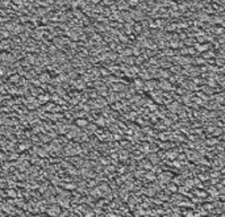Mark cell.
Listing matches in <instances>:
<instances>
[{
  "mask_svg": "<svg viewBox=\"0 0 225 217\" xmlns=\"http://www.w3.org/2000/svg\"><path fill=\"white\" fill-rule=\"evenodd\" d=\"M97 188L100 189V192H101L103 195L104 193H108L109 191H111V188H109V184L105 183V182H103V183H99V186H96Z\"/></svg>",
  "mask_w": 225,
  "mask_h": 217,
  "instance_id": "5b68a950",
  "label": "cell"
},
{
  "mask_svg": "<svg viewBox=\"0 0 225 217\" xmlns=\"http://www.w3.org/2000/svg\"><path fill=\"white\" fill-rule=\"evenodd\" d=\"M34 151H36V155H37L38 158H46V157H48V154H49V153L46 151L45 147H36Z\"/></svg>",
  "mask_w": 225,
  "mask_h": 217,
  "instance_id": "277c9868",
  "label": "cell"
},
{
  "mask_svg": "<svg viewBox=\"0 0 225 217\" xmlns=\"http://www.w3.org/2000/svg\"><path fill=\"white\" fill-rule=\"evenodd\" d=\"M88 120L84 117H78L77 120H75V126L77 128H86L87 125H88Z\"/></svg>",
  "mask_w": 225,
  "mask_h": 217,
  "instance_id": "3957f363",
  "label": "cell"
},
{
  "mask_svg": "<svg viewBox=\"0 0 225 217\" xmlns=\"http://www.w3.org/2000/svg\"><path fill=\"white\" fill-rule=\"evenodd\" d=\"M46 213H48L50 217L59 216L61 214V207L58 205V204H53V205H50L49 208H46Z\"/></svg>",
  "mask_w": 225,
  "mask_h": 217,
  "instance_id": "7a4b0ae2",
  "label": "cell"
},
{
  "mask_svg": "<svg viewBox=\"0 0 225 217\" xmlns=\"http://www.w3.org/2000/svg\"><path fill=\"white\" fill-rule=\"evenodd\" d=\"M159 161V158H158V155L155 154V153H153V154L150 155V163L153 164V163H157V162Z\"/></svg>",
  "mask_w": 225,
  "mask_h": 217,
  "instance_id": "ffe728a7",
  "label": "cell"
},
{
  "mask_svg": "<svg viewBox=\"0 0 225 217\" xmlns=\"http://www.w3.org/2000/svg\"><path fill=\"white\" fill-rule=\"evenodd\" d=\"M134 87H136V90H144L145 88V83L141 79H136L134 80Z\"/></svg>",
  "mask_w": 225,
  "mask_h": 217,
  "instance_id": "7c38bea8",
  "label": "cell"
},
{
  "mask_svg": "<svg viewBox=\"0 0 225 217\" xmlns=\"http://www.w3.org/2000/svg\"><path fill=\"white\" fill-rule=\"evenodd\" d=\"M86 128H87V130H90L88 133H95V130L97 129V126H96V125L94 124V122H92V124H88V125H87V126H86ZM88 133H87V134H88Z\"/></svg>",
  "mask_w": 225,
  "mask_h": 217,
  "instance_id": "d6986e66",
  "label": "cell"
},
{
  "mask_svg": "<svg viewBox=\"0 0 225 217\" xmlns=\"http://www.w3.org/2000/svg\"><path fill=\"white\" fill-rule=\"evenodd\" d=\"M65 151V154L67 157H72V155H78L82 153V147L80 145H78L77 142H68L67 145L65 146V149H62Z\"/></svg>",
  "mask_w": 225,
  "mask_h": 217,
  "instance_id": "6da1fadb",
  "label": "cell"
},
{
  "mask_svg": "<svg viewBox=\"0 0 225 217\" xmlns=\"http://www.w3.org/2000/svg\"><path fill=\"white\" fill-rule=\"evenodd\" d=\"M167 108L171 112H178V111H179V103H177V101L170 103V104H167Z\"/></svg>",
  "mask_w": 225,
  "mask_h": 217,
  "instance_id": "8fae6325",
  "label": "cell"
},
{
  "mask_svg": "<svg viewBox=\"0 0 225 217\" xmlns=\"http://www.w3.org/2000/svg\"><path fill=\"white\" fill-rule=\"evenodd\" d=\"M105 121H107V118L104 117V116H99V117L96 118V121H95L94 124L96 125V126H101V128H104V126L107 125V122H105Z\"/></svg>",
  "mask_w": 225,
  "mask_h": 217,
  "instance_id": "52a82bcc",
  "label": "cell"
},
{
  "mask_svg": "<svg viewBox=\"0 0 225 217\" xmlns=\"http://www.w3.org/2000/svg\"><path fill=\"white\" fill-rule=\"evenodd\" d=\"M29 146H30L29 144H23V145H20V150H28Z\"/></svg>",
  "mask_w": 225,
  "mask_h": 217,
  "instance_id": "7402d4cb",
  "label": "cell"
},
{
  "mask_svg": "<svg viewBox=\"0 0 225 217\" xmlns=\"http://www.w3.org/2000/svg\"><path fill=\"white\" fill-rule=\"evenodd\" d=\"M145 178L148 179V180H150V182H154L155 179H157V175H155V172H154V171H148L145 174Z\"/></svg>",
  "mask_w": 225,
  "mask_h": 217,
  "instance_id": "4fadbf2b",
  "label": "cell"
},
{
  "mask_svg": "<svg viewBox=\"0 0 225 217\" xmlns=\"http://www.w3.org/2000/svg\"><path fill=\"white\" fill-rule=\"evenodd\" d=\"M158 88H162L163 91H170V90H172V86L167 80H162V82L158 83Z\"/></svg>",
  "mask_w": 225,
  "mask_h": 217,
  "instance_id": "8992f818",
  "label": "cell"
},
{
  "mask_svg": "<svg viewBox=\"0 0 225 217\" xmlns=\"http://www.w3.org/2000/svg\"><path fill=\"white\" fill-rule=\"evenodd\" d=\"M17 80H19V75H14L11 78V82H17Z\"/></svg>",
  "mask_w": 225,
  "mask_h": 217,
  "instance_id": "cb8c5ba5",
  "label": "cell"
},
{
  "mask_svg": "<svg viewBox=\"0 0 225 217\" xmlns=\"http://www.w3.org/2000/svg\"><path fill=\"white\" fill-rule=\"evenodd\" d=\"M167 191L171 192V193H175V192H178V187L177 184H174L172 182H170V183L167 184Z\"/></svg>",
  "mask_w": 225,
  "mask_h": 217,
  "instance_id": "5bb4252c",
  "label": "cell"
},
{
  "mask_svg": "<svg viewBox=\"0 0 225 217\" xmlns=\"http://www.w3.org/2000/svg\"><path fill=\"white\" fill-rule=\"evenodd\" d=\"M207 144H208V145H216L217 144V140H216V138H215V140H208Z\"/></svg>",
  "mask_w": 225,
  "mask_h": 217,
  "instance_id": "603a6c76",
  "label": "cell"
},
{
  "mask_svg": "<svg viewBox=\"0 0 225 217\" xmlns=\"http://www.w3.org/2000/svg\"><path fill=\"white\" fill-rule=\"evenodd\" d=\"M166 157H167L168 159H175V158L178 157V153L175 151V150H170V151H167V154H166Z\"/></svg>",
  "mask_w": 225,
  "mask_h": 217,
  "instance_id": "e0dca14e",
  "label": "cell"
},
{
  "mask_svg": "<svg viewBox=\"0 0 225 217\" xmlns=\"http://www.w3.org/2000/svg\"><path fill=\"white\" fill-rule=\"evenodd\" d=\"M103 171H104V174H107V175L113 174V172L116 171V167H115L113 164H105L104 169H103Z\"/></svg>",
  "mask_w": 225,
  "mask_h": 217,
  "instance_id": "ba28073f",
  "label": "cell"
},
{
  "mask_svg": "<svg viewBox=\"0 0 225 217\" xmlns=\"http://www.w3.org/2000/svg\"><path fill=\"white\" fill-rule=\"evenodd\" d=\"M49 79H50L49 74H42V75L40 76V80H41V82H49Z\"/></svg>",
  "mask_w": 225,
  "mask_h": 217,
  "instance_id": "44dd1931",
  "label": "cell"
},
{
  "mask_svg": "<svg viewBox=\"0 0 225 217\" xmlns=\"http://www.w3.org/2000/svg\"><path fill=\"white\" fill-rule=\"evenodd\" d=\"M74 86H75V88H77V90H79V91L86 90V82H84V80H80V79L74 83Z\"/></svg>",
  "mask_w": 225,
  "mask_h": 217,
  "instance_id": "9c48e42d",
  "label": "cell"
},
{
  "mask_svg": "<svg viewBox=\"0 0 225 217\" xmlns=\"http://www.w3.org/2000/svg\"><path fill=\"white\" fill-rule=\"evenodd\" d=\"M141 167H142L144 170H149V171H151V170H153V164H151L149 161H144L142 164H141Z\"/></svg>",
  "mask_w": 225,
  "mask_h": 217,
  "instance_id": "2e32d148",
  "label": "cell"
},
{
  "mask_svg": "<svg viewBox=\"0 0 225 217\" xmlns=\"http://www.w3.org/2000/svg\"><path fill=\"white\" fill-rule=\"evenodd\" d=\"M8 193H9V196H12V197L16 196V192H14V191H8Z\"/></svg>",
  "mask_w": 225,
  "mask_h": 217,
  "instance_id": "d4e9b609",
  "label": "cell"
},
{
  "mask_svg": "<svg viewBox=\"0 0 225 217\" xmlns=\"http://www.w3.org/2000/svg\"><path fill=\"white\" fill-rule=\"evenodd\" d=\"M63 188H65L66 191H67V189H68V191H74V189L78 188V186L75 183H65V184H63Z\"/></svg>",
  "mask_w": 225,
  "mask_h": 217,
  "instance_id": "9a60e30c",
  "label": "cell"
},
{
  "mask_svg": "<svg viewBox=\"0 0 225 217\" xmlns=\"http://www.w3.org/2000/svg\"><path fill=\"white\" fill-rule=\"evenodd\" d=\"M50 100V96L49 95H40L38 96V101L40 103H48Z\"/></svg>",
  "mask_w": 225,
  "mask_h": 217,
  "instance_id": "ac0fdd59",
  "label": "cell"
},
{
  "mask_svg": "<svg viewBox=\"0 0 225 217\" xmlns=\"http://www.w3.org/2000/svg\"><path fill=\"white\" fill-rule=\"evenodd\" d=\"M90 195H92L94 197H100V196H103V193L100 192V189L97 188V187H92V188L90 189Z\"/></svg>",
  "mask_w": 225,
  "mask_h": 217,
  "instance_id": "30bf717a",
  "label": "cell"
}]
</instances>
